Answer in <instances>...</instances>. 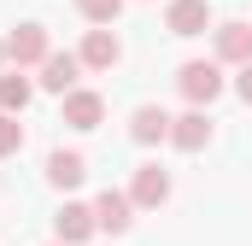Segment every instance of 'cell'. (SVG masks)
<instances>
[{
  "label": "cell",
  "instance_id": "obj_12",
  "mask_svg": "<svg viewBox=\"0 0 252 246\" xmlns=\"http://www.w3.org/2000/svg\"><path fill=\"white\" fill-rule=\"evenodd\" d=\"M129 135H135L141 147H153V141H164V135H170V118H164L158 106H141V112H135V123H129Z\"/></svg>",
  "mask_w": 252,
  "mask_h": 246
},
{
  "label": "cell",
  "instance_id": "obj_5",
  "mask_svg": "<svg viewBox=\"0 0 252 246\" xmlns=\"http://www.w3.org/2000/svg\"><path fill=\"white\" fill-rule=\"evenodd\" d=\"M217 53L247 70V64H252V30H247V24H223V30H217Z\"/></svg>",
  "mask_w": 252,
  "mask_h": 246
},
{
  "label": "cell",
  "instance_id": "obj_13",
  "mask_svg": "<svg viewBox=\"0 0 252 246\" xmlns=\"http://www.w3.org/2000/svg\"><path fill=\"white\" fill-rule=\"evenodd\" d=\"M82 176H88L82 153H53V158H47V182H53V187H76Z\"/></svg>",
  "mask_w": 252,
  "mask_h": 246
},
{
  "label": "cell",
  "instance_id": "obj_18",
  "mask_svg": "<svg viewBox=\"0 0 252 246\" xmlns=\"http://www.w3.org/2000/svg\"><path fill=\"white\" fill-rule=\"evenodd\" d=\"M0 59H6V47H0Z\"/></svg>",
  "mask_w": 252,
  "mask_h": 246
},
{
  "label": "cell",
  "instance_id": "obj_6",
  "mask_svg": "<svg viewBox=\"0 0 252 246\" xmlns=\"http://www.w3.org/2000/svg\"><path fill=\"white\" fill-rule=\"evenodd\" d=\"M76 70H82V59H76V53H47L41 82H47L53 94H70V88H76Z\"/></svg>",
  "mask_w": 252,
  "mask_h": 246
},
{
  "label": "cell",
  "instance_id": "obj_2",
  "mask_svg": "<svg viewBox=\"0 0 252 246\" xmlns=\"http://www.w3.org/2000/svg\"><path fill=\"white\" fill-rule=\"evenodd\" d=\"M6 53H12V64H47V30L41 24H18Z\"/></svg>",
  "mask_w": 252,
  "mask_h": 246
},
{
  "label": "cell",
  "instance_id": "obj_8",
  "mask_svg": "<svg viewBox=\"0 0 252 246\" xmlns=\"http://www.w3.org/2000/svg\"><path fill=\"white\" fill-rule=\"evenodd\" d=\"M170 199V176L158 164H141L135 170V205H164Z\"/></svg>",
  "mask_w": 252,
  "mask_h": 246
},
{
  "label": "cell",
  "instance_id": "obj_10",
  "mask_svg": "<svg viewBox=\"0 0 252 246\" xmlns=\"http://www.w3.org/2000/svg\"><path fill=\"white\" fill-rule=\"evenodd\" d=\"M53 229H59L64 246H76V241H88V235H94V211H88V205H64L59 217H53Z\"/></svg>",
  "mask_w": 252,
  "mask_h": 246
},
{
  "label": "cell",
  "instance_id": "obj_7",
  "mask_svg": "<svg viewBox=\"0 0 252 246\" xmlns=\"http://www.w3.org/2000/svg\"><path fill=\"white\" fill-rule=\"evenodd\" d=\"M170 141H176L182 153H199V147L211 141V118H205V112H188V118H176V123H170Z\"/></svg>",
  "mask_w": 252,
  "mask_h": 246
},
{
  "label": "cell",
  "instance_id": "obj_11",
  "mask_svg": "<svg viewBox=\"0 0 252 246\" xmlns=\"http://www.w3.org/2000/svg\"><path fill=\"white\" fill-rule=\"evenodd\" d=\"M82 64H94V70H112V64H118V35H112V30H94V35L82 41Z\"/></svg>",
  "mask_w": 252,
  "mask_h": 246
},
{
  "label": "cell",
  "instance_id": "obj_14",
  "mask_svg": "<svg viewBox=\"0 0 252 246\" xmlns=\"http://www.w3.org/2000/svg\"><path fill=\"white\" fill-rule=\"evenodd\" d=\"M30 106V82L24 76H0V112L12 118V112H24Z\"/></svg>",
  "mask_w": 252,
  "mask_h": 246
},
{
  "label": "cell",
  "instance_id": "obj_4",
  "mask_svg": "<svg viewBox=\"0 0 252 246\" xmlns=\"http://www.w3.org/2000/svg\"><path fill=\"white\" fill-rule=\"evenodd\" d=\"M164 24H170V35H199V30L211 24V6H205V0H170Z\"/></svg>",
  "mask_w": 252,
  "mask_h": 246
},
{
  "label": "cell",
  "instance_id": "obj_3",
  "mask_svg": "<svg viewBox=\"0 0 252 246\" xmlns=\"http://www.w3.org/2000/svg\"><path fill=\"white\" fill-rule=\"evenodd\" d=\"M100 118H106V100L94 88H70L64 94V123L70 129H100Z\"/></svg>",
  "mask_w": 252,
  "mask_h": 246
},
{
  "label": "cell",
  "instance_id": "obj_15",
  "mask_svg": "<svg viewBox=\"0 0 252 246\" xmlns=\"http://www.w3.org/2000/svg\"><path fill=\"white\" fill-rule=\"evenodd\" d=\"M18 147H24V123H18V118H6V112H0V158H12Z\"/></svg>",
  "mask_w": 252,
  "mask_h": 246
},
{
  "label": "cell",
  "instance_id": "obj_9",
  "mask_svg": "<svg viewBox=\"0 0 252 246\" xmlns=\"http://www.w3.org/2000/svg\"><path fill=\"white\" fill-rule=\"evenodd\" d=\"M94 223L112 229V235H124L129 229V193H112V187H106V193L94 199Z\"/></svg>",
  "mask_w": 252,
  "mask_h": 246
},
{
  "label": "cell",
  "instance_id": "obj_16",
  "mask_svg": "<svg viewBox=\"0 0 252 246\" xmlns=\"http://www.w3.org/2000/svg\"><path fill=\"white\" fill-rule=\"evenodd\" d=\"M76 6H82V12H88L94 24H112V18L124 12V0H76Z\"/></svg>",
  "mask_w": 252,
  "mask_h": 246
},
{
  "label": "cell",
  "instance_id": "obj_1",
  "mask_svg": "<svg viewBox=\"0 0 252 246\" xmlns=\"http://www.w3.org/2000/svg\"><path fill=\"white\" fill-rule=\"evenodd\" d=\"M182 94L193 100V112H199V106H211V100L223 94V76H217V64H205V59L182 64Z\"/></svg>",
  "mask_w": 252,
  "mask_h": 246
},
{
  "label": "cell",
  "instance_id": "obj_17",
  "mask_svg": "<svg viewBox=\"0 0 252 246\" xmlns=\"http://www.w3.org/2000/svg\"><path fill=\"white\" fill-rule=\"evenodd\" d=\"M241 100H247V106H252V64H247V70H241Z\"/></svg>",
  "mask_w": 252,
  "mask_h": 246
}]
</instances>
